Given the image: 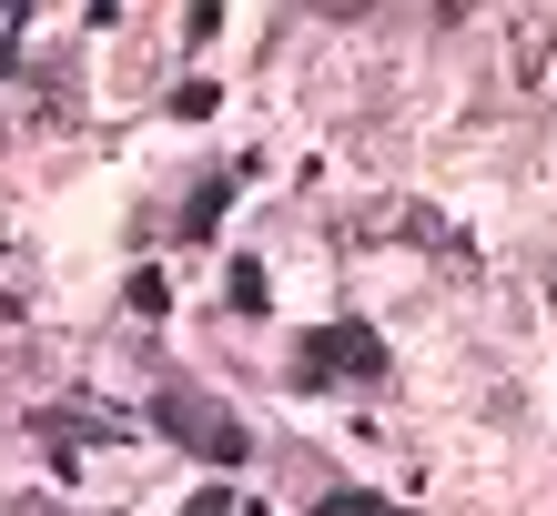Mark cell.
Masks as SVG:
<instances>
[{"mask_svg":"<svg viewBox=\"0 0 557 516\" xmlns=\"http://www.w3.org/2000/svg\"><path fill=\"white\" fill-rule=\"evenodd\" d=\"M143 426H152L162 445H183V456H203V466H244V456H253L244 415L223 405V395H203V385H193V375H162V385H152Z\"/></svg>","mask_w":557,"mask_h":516,"instance_id":"cell-1","label":"cell"},{"mask_svg":"<svg viewBox=\"0 0 557 516\" xmlns=\"http://www.w3.org/2000/svg\"><path fill=\"white\" fill-rule=\"evenodd\" d=\"M385 375H396V354H385V335H375V325H355V314L314 325L305 344H294V365H284L294 395H324V385H385Z\"/></svg>","mask_w":557,"mask_h":516,"instance_id":"cell-2","label":"cell"},{"mask_svg":"<svg viewBox=\"0 0 557 516\" xmlns=\"http://www.w3.org/2000/svg\"><path fill=\"white\" fill-rule=\"evenodd\" d=\"M30 436L61 445L51 466H82L72 445H133V415H122V405H91V395H51V405H30Z\"/></svg>","mask_w":557,"mask_h":516,"instance_id":"cell-3","label":"cell"},{"mask_svg":"<svg viewBox=\"0 0 557 516\" xmlns=\"http://www.w3.org/2000/svg\"><path fill=\"white\" fill-rule=\"evenodd\" d=\"M234 183H244V163H213L203 183H193V203H183V223H173V234H183V243H203L213 223H223V203H234Z\"/></svg>","mask_w":557,"mask_h":516,"instance_id":"cell-4","label":"cell"},{"mask_svg":"<svg viewBox=\"0 0 557 516\" xmlns=\"http://www.w3.org/2000/svg\"><path fill=\"white\" fill-rule=\"evenodd\" d=\"M223 304H234V314H264V304H274V284H264V264H253V253H234V274H223Z\"/></svg>","mask_w":557,"mask_h":516,"instance_id":"cell-5","label":"cell"},{"mask_svg":"<svg viewBox=\"0 0 557 516\" xmlns=\"http://www.w3.org/2000/svg\"><path fill=\"white\" fill-rule=\"evenodd\" d=\"M406 234H416V243H436L446 264H467V234H456V223H446L436 203H406Z\"/></svg>","mask_w":557,"mask_h":516,"instance_id":"cell-6","label":"cell"},{"mask_svg":"<svg viewBox=\"0 0 557 516\" xmlns=\"http://www.w3.org/2000/svg\"><path fill=\"white\" fill-rule=\"evenodd\" d=\"M314 516H406V506H385V496H366V487H335Z\"/></svg>","mask_w":557,"mask_h":516,"instance_id":"cell-7","label":"cell"},{"mask_svg":"<svg viewBox=\"0 0 557 516\" xmlns=\"http://www.w3.org/2000/svg\"><path fill=\"white\" fill-rule=\"evenodd\" d=\"M122 304H133V314H162V304H173V294H162V274H152V264H143V274H133V284H122Z\"/></svg>","mask_w":557,"mask_h":516,"instance_id":"cell-8","label":"cell"},{"mask_svg":"<svg viewBox=\"0 0 557 516\" xmlns=\"http://www.w3.org/2000/svg\"><path fill=\"white\" fill-rule=\"evenodd\" d=\"M537 72H547V30L528 21V30H517V81H537Z\"/></svg>","mask_w":557,"mask_h":516,"instance_id":"cell-9","label":"cell"},{"mask_svg":"<svg viewBox=\"0 0 557 516\" xmlns=\"http://www.w3.org/2000/svg\"><path fill=\"white\" fill-rule=\"evenodd\" d=\"M183 516H234V496H223V487H203V496H193Z\"/></svg>","mask_w":557,"mask_h":516,"instance_id":"cell-10","label":"cell"},{"mask_svg":"<svg viewBox=\"0 0 557 516\" xmlns=\"http://www.w3.org/2000/svg\"><path fill=\"white\" fill-rule=\"evenodd\" d=\"M11 325H21V294H0V335H11Z\"/></svg>","mask_w":557,"mask_h":516,"instance_id":"cell-11","label":"cell"}]
</instances>
